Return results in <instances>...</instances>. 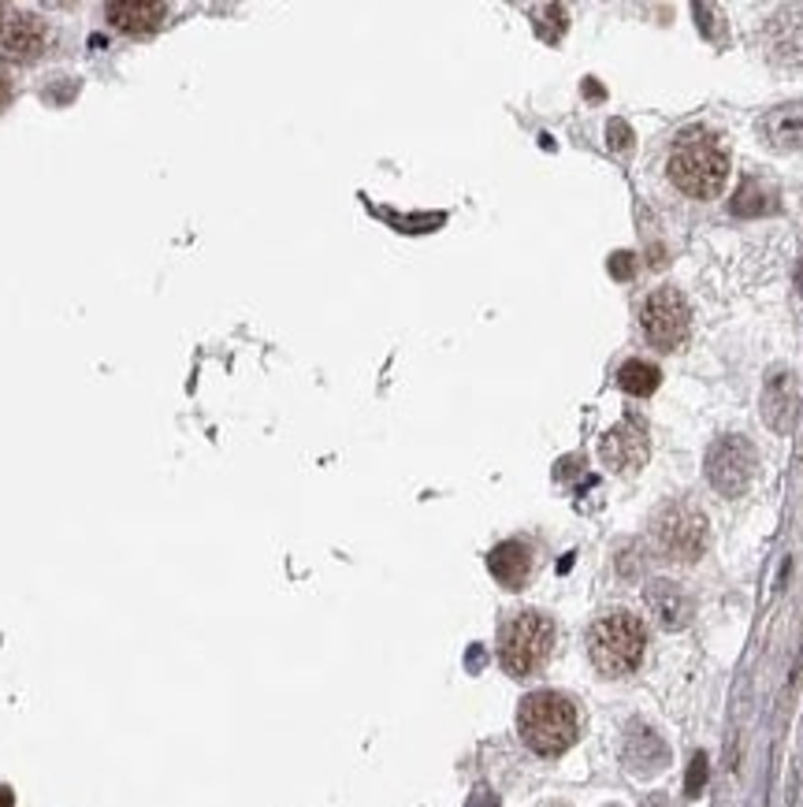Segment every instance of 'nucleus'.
<instances>
[{
    "label": "nucleus",
    "mask_w": 803,
    "mask_h": 807,
    "mask_svg": "<svg viewBox=\"0 0 803 807\" xmlns=\"http://www.w3.org/2000/svg\"><path fill=\"white\" fill-rule=\"evenodd\" d=\"M577 707L562 692H528L517 707V733L536 756H562L577 740Z\"/></svg>",
    "instance_id": "obj_1"
},
{
    "label": "nucleus",
    "mask_w": 803,
    "mask_h": 807,
    "mask_svg": "<svg viewBox=\"0 0 803 807\" xmlns=\"http://www.w3.org/2000/svg\"><path fill=\"white\" fill-rule=\"evenodd\" d=\"M670 180L681 194L700 197V202L722 194V186L729 180V156L714 142V134L707 131L677 134L670 153Z\"/></svg>",
    "instance_id": "obj_2"
},
{
    "label": "nucleus",
    "mask_w": 803,
    "mask_h": 807,
    "mask_svg": "<svg viewBox=\"0 0 803 807\" xmlns=\"http://www.w3.org/2000/svg\"><path fill=\"white\" fill-rule=\"evenodd\" d=\"M648 652V629L629 611H610L588 629V658L603 677H629Z\"/></svg>",
    "instance_id": "obj_3"
},
{
    "label": "nucleus",
    "mask_w": 803,
    "mask_h": 807,
    "mask_svg": "<svg viewBox=\"0 0 803 807\" xmlns=\"http://www.w3.org/2000/svg\"><path fill=\"white\" fill-rule=\"evenodd\" d=\"M555 647V622L539 611H521L498 629V663L509 677H532L547 666Z\"/></svg>",
    "instance_id": "obj_4"
},
{
    "label": "nucleus",
    "mask_w": 803,
    "mask_h": 807,
    "mask_svg": "<svg viewBox=\"0 0 803 807\" xmlns=\"http://www.w3.org/2000/svg\"><path fill=\"white\" fill-rule=\"evenodd\" d=\"M651 537H655V548H659L662 559L692 565L707 548V521H703V513L696 507H688V502H670V507H662L659 518H655Z\"/></svg>",
    "instance_id": "obj_5"
},
{
    "label": "nucleus",
    "mask_w": 803,
    "mask_h": 807,
    "mask_svg": "<svg viewBox=\"0 0 803 807\" xmlns=\"http://www.w3.org/2000/svg\"><path fill=\"white\" fill-rule=\"evenodd\" d=\"M755 469H759V454L744 436H722L707 450V480L725 499L744 496L755 480Z\"/></svg>",
    "instance_id": "obj_6"
},
{
    "label": "nucleus",
    "mask_w": 803,
    "mask_h": 807,
    "mask_svg": "<svg viewBox=\"0 0 803 807\" xmlns=\"http://www.w3.org/2000/svg\"><path fill=\"white\" fill-rule=\"evenodd\" d=\"M640 324H644V335H648L651 346H659V350H677L688 335V302H684V295L673 287L655 290V295L644 302Z\"/></svg>",
    "instance_id": "obj_7"
},
{
    "label": "nucleus",
    "mask_w": 803,
    "mask_h": 807,
    "mask_svg": "<svg viewBox=\"0 0 803 807\" xmlns=\"http://www.w3.org/2000/svg\"><path fill=\"white\" fill-rule=\"evenodd\" d=\"M599 458L610 473L618 477H632L640 473V466L648 461V428H644L640 417H629V421L614 425L599 443Z\"/></svg>",
    "instance_id": "obj_8"
},
{
    "label": "nucleus",
    "mask_w": 803,
    "mask_h": 807,
    "mask_svg": "<svg viewBox=\"0 0 803 807\" xmlns=\"http://www.w3.org/2000/svg\"><path fill=\"white\" fill-rule=\"evenodd\" d=\"M49 45V23L34 12H4L0 16V57L12 64H30Z\"/></svg>",
    "instance_id": "obj_9"
},
{
    "label": "nucleus",
    "mask_w": 803,
    "mask_h": 807,
    "mask_svg": "<svg viewBox=\"0 0 803 807\" xmlns=\"http://www.w3.org/2000/svg\"><path fill=\"white\" fill-rule=\"evenodd\" d=\"M800 413V380L792 369H774L766 376V391H763V421L774 428L778 436L792 432Z\"/></svg>",
    "instance_id": "obj_10"
},
{
    "label": "nucleus",
    "mask_w": 803,
    "mask_h": 807,
    "mask_svg": "<svg viewBox=\"0 0 803 807\" xmlns=\"http://www.w3.org/2000/svg\"><path fill=\"white\" fill-rule=\"evenodd\" d=\"M621 759H625V767L636 774V778H655V774H662L666 763H670V748H666V740L651 726L632 722L629 733H625Z\"/></svg>",
    "instance_id": "obj_11"
},
{
    "label": "nucleus",
    "mask_w": 803,
    "mask_h": 807,
    "mask_svg": "<svg viewBox=\"0 0 803 807\" xmlns=\"http://www.w3.org/2000/svg\"><path fill=\"white\" fill-rule=\"evenodd\" d=\"M644 603H648V611L659 617V625L670 629V633L684 629L696 614L692 595H688L677 581H666V576L648 581V589H644Z\"/></svg>",
    "instance_id": "obj_12"
},
{
    "label": "nucleus",
    "mask_w": 803,
    "mask_h": 807,
    "mask_svg": "<svg viewBox=\"0 0 803 807\" xmlns=\"http://www.w3.org/2000/svg\"><path fill=\"white\" fill-rule=\"evenodd\" d=\"M759 139H763L770 150L792 153L803 150V104H781V109H770L763 120H759Z\"/></svg>",
    "instance_id": "obj_13"
},
{
    "label": "nucleus",
    "mask_w": 803,
    "mask_h": 807,
    "mask_svg": "<svg viewBox=\"0 0 803 807\" xmlns=\"http://www.w3.org/2000/svg\"><path fill=\"white\" fill-rule=\"evenodd\" d=\"M487 570H492V576L503 584V589H509V592L525 589V581L532 573V548L521 540H503L492 554H487Z\"/></svg>",
    "instance_id": "obj_14"
},
{
    "label": "nucleus",
    "mask_w": 803,
    "mask_h": 807,
    "mask_svg": "<svg viewBox=\"0 0 803 807\" xmlns=\"http://www.w3.org/2000/svg\"><path fill=\"white\" fill-rule=\"evenodd\" d=\"M109 23L123 30V34H153L156 27L164 23L168 8L164 4H134V0H116V4L104 8Z\"/></svg>",
    "instance_id": "obj_15"
},
{
    "label": "nucleus",
    "mask_w": 803,
    "mask_h": 807,
    "mask_svg": "<svg viewBox=\"0 0 803 807\" xmlns=\"http://www.w3.org/2000/svg\"><path fill=\"white\" fill-rule=\"evenodd\" d=\"M662 380V372L655 369L651 361H640V358H632V361H625L621 369H618V384H621V391L625 395H636V398H648L655 387H659Z\"/></svg>",
    "instance_id": "obj_16"
},
{
    "label": "nucleus",
    "mask_w": 803,
    "mask_h": 807,
    "mask_svg": "<svg viewBox=\"0 0 803 807\" xmlns=\"http://www.w3.org/2000/svg\"><path fill=\"white\" fill-rule=\"evenodd\" d=\"M770 208H774V191H766V186L755 180H748L733 197L737 216H759V213H770Z\"/></svg>",
    "instance_id": "obj_17"
},
{
    "label": "nucleus",
    "mask_w": 803,
    "mask_h": 807,
    "mask_svg": "<svg viewBox=\"0 0 803 807\" xmlns=\"http://www.w3.org/2000/svg\"><path fill=\"white\" fill-rule=\"evenodd\" d=\"M703 782H707V756H703V752H696L692 770H688V778H684V793L688 796H700L703 793Z\"/></svg>",
    "instance_id": "obj_18"
},
{
    "label": "nucleus",
    "mask_w": 803,
    "mask_h": 807,
    "mask_svg": "<svg viewBox=\"0 0 803 807\" xmlns=\"http://www.w3.org/2000/svg\"><path fill=\"white\" fill-rule=\"evenodd\" d=\"M629 142H632V134L625 131V123H621V120H614V123H610V145H614V150H625V145H629Z\"/></svg>",
    "instance_id": "obj_19"
},
{
    "label": "nucleus",
    "mask_w": 803,
    "mask_h": 807,
    "mask_svg": "<svg viewBox=\"0 0 803 807\" xmlns=\"http://www.w3.org/2000/svg\"><path fill=\"white\" fill-rule=\"evenodd\" d=\"M8 101H12V82H8L4 75H0V109H4Z\"/></svg>",
    "instance_id": "obj_20"
},
{
    "label": "nucleus",
    "mask_w": 803,
    "mask_h": 807,
    "mask_svg": "<svg viewBox=\"0 0 803 807\" xmlns=\"http://www.w3.org/2000/svg\"><path fill=\"white\" fill-rule=\"evenodd\" d=\"M0 807H16V793L8 785H0Z\"/></svg>",
    "instance_id": "obj_21"
},
{
    "label": "nucleus",
    "mask_w": 803,
    "mask_h": 807,
    "mask_svg": "<svg viewBox=\"0 0 803 807\" xmlns=\"http://www.w3.org/2000/svg\"><path fill=\"white\" fill-rule=\"evenodd\" d=\"M648 807H673V804H670V796H651Z\"/></svg>",
    "instance_id": "obj_22"
},
{
    "label": "nucleus",
    "mask_w": 803,
    "mask_h": 807,
    "mask_svg": "<svg viewBox=\"0 0 803 807\" xmlns=\"http://www.w3.org/2000/svg\"><path fill=\"white\" fill-rule=\"evenodd\" d=\"M800 283H803V268H800Z\"/></svg>",
    "instance_id": "obj_23"
}]
</instances>
